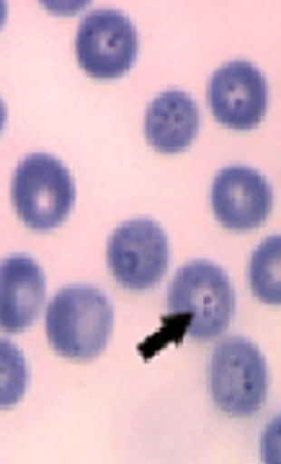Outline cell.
I'll use <instances>...</instances> for the list:
<instances>
[{
    "mask_svg": "<svg viewBox=\"0 0 281 464\" xmlns=\"http://www.w3.org/2000/svg\"><path fill=\"white\" fill-rule=\"evenodd\" d=\"M207 101L212 116L232 132H250L264 121L268 109V83L266 75L246 60H232L217 67Z\"/></svg>",
    "mask_w": 281,
    "mask_h": 464,
    "instance_id": "cell-7",
    "label": "cell"
},
{
    "mask_svg": "<svg viewBox=\"0 0 281 464\" xmlns=\"http://www.w3.org/2000/svg\"><path fill=\"white\" fill-rule=\"evenodd\" d=\"M281 235H271L256 248L248 266L250 292L266 304H281Z\"/></svg>",
    "mask_w": 281,
    "mask_h": 464,
    "instance_id": "cell-11",
    "label": "cell"
},
{
    "mask_svg": "<svg viewBox=\"0 0 281 464\" xmlns=\"http://www.w3.org/2000/svg\"><path fill=\"white\" fill-rule=\"evenodd\" d=\"M106 261L121 289L134 295L150 292L170 264L168 235L155 219H130L111 232Z\"/></svg>",
    "mask_w": 281,
    "mask_h": 464,
    "instance_id": "cell-5",
    "label": "cell"
},
{
    "mask_svg": "<svg viewBox=\"0 0 281 464\" xmlns=\"http://www.w3.org/2000/svg\"><path fill=\"white\" fill-rule=\"evenodd\" d=\"M50 346L67 362H93L114 333V304L91 284H70L52 297L44 315Z\"/></svg>",
    "mask_w": 281,
    "mask_h": 464,
    "instance_id": "cell-1",
    "label": "cell"
},
{
    "mask_svg": "<svg viewBox=\"0 0 281 464\" xmlns=\"http://www.w3.org/2000/svg\"><path fill=\"white\" fill-rule=\"evenodd\" d=\"M47 279L42 266L26 253L0 261V331L16 335L32 328L42 315Z\"/></svg>",
    "mask_w": 281,
    "mask_h": 464,
    "instance_id": "cell-9",
    "label": "cell"
},
{
    "mask_svg": "<svg viewBox=\"0 0 281 464\" xmlns=\"http://www.w3.org/2000/svg\"><path fill=\"white\" fill-rule=\"evenodd\" d=\"M166 304L170 315L186 320V335L199 343L215 341L235 317V286L225 268L212 261H191L176 271Z\"/></svg>",
    "mask_w": 281,
    "mask_h": 464,
    "instance_id": "cell-2",
    "label": "cell"
},
{
    "mask_svg": "<svg viewBox=\"0 0 281 464\" xmlns=\"http://www.w3.org/2000/svg\"><path fill=\"white\" fill-rule=\"evenodd\" d=\"M201 114L197 101L181 88H168L155 96L145 114V137L148 145L158 152L176 155L194 145Z\"/></svg>",
    "mask_w": 281,
    "mask_h": 464,
    "instance_id": "cell-10",
    "label": "cell"
},
{
    "mask_svg": "<svg viewBox=\"0 0 281 464\" xmlns=\"http://www.w3.org/2000/svg\"><path fill=\"white\" fill-rule=\"evenodd\" d=\"M29 390V366L21 348L0 338V411L16 408Z\"/></svg>",
    "mask_w": 281,
    "mask_h": 464,
    "instance_id": "cell-12",
    "label": "cell"
},
{
    "mask_svg": "<svg viewBox=\"0 0 281 464\" xmlns=\"http://www.w3.org/2000/svg\"><path fill=\"white\" fill-rule=\"evenodd\" d=\"M140 36L127 14L116 8H96L81 21L75 36L78 65L96 81L124 78L137 63Z\"/></svg>",
    "mask_w": 281,
    "mask_h": 464,
    "instance_id": "cell-6",
    "label": "cell"
},
{
    "mask_svg": "<svg viewBox=\"0 0 281 464\" xmlns=\"http://www.w3.org/2000/svg\"><path fill=\"white\" fill-rule=\"evenodd\" d=\"M217 222L230 232L258 230L274 209V188L264 173L246 166L222 168L209 191Z\"/></svg>",
    "mask_w": 281,
    "mask_h": 464,
    "instance_id": "cell-8",
    "label": "cell"
},
{
    "mask_svg": "<svg viewBox=\"0 0 281 464\" xmlns=\"http://www.w3.org/2000/svg\"><path fill=\"white\" fill-rule=\"evenodd\" d=\"M209 395L222 413L250 418L268 395V366L261 348L246 335L219 341L209 362Z\"/></svg>",
    "mask_w": 281,
    "mask_h": 464,
    "instance_id": "cell-4",
    "label": "cell"
},
{
    "mask_svg": "<svg viewBox=\"0 0 281 464\" xmlns=\"http://www.w3.org/2000/svg\"><path fill=\"white\" fill-rule=\"evenodd\" d=\"M5 18H8V5H5V3L0 0V29L5 26Z\"/></svg>",
    "mask_w": 281,
    "mask_h": 464,
    "instance_id": "cell-14",
    "label": "cell"
},
{
    "mask_svg": "<svg viewBox=\"0 0 281 464\" xmlns=\"http://www.w3.org/2000/svg\"><path fill=\"white\" fill-rule=\"evenodd\" d=\"M11 201L29 230L52 232L65 225L75 207V181L60 158L29 152L14 173Z\"/></svg>",
    "mask_w": 281,
    "mask_h": 464,
    "instance_id": "cell-3",
    "label": "cell"
},
{
    "mask_svg": "<svg viewBox=\"0 0 281 464\" xmlns=\"http://www.w3.org/2000/svg\"><path fill=\"white\" fill-rule=\"evenodd\" d=\"M5 119H8V111H5V103H3V99H0V134H3V130H5Z\"/></svg>",
    "mask_w": 281,
    "mask_h": 464,
    "instance_id": "cell-13",
    "label": "cell"
}]
</instances>
